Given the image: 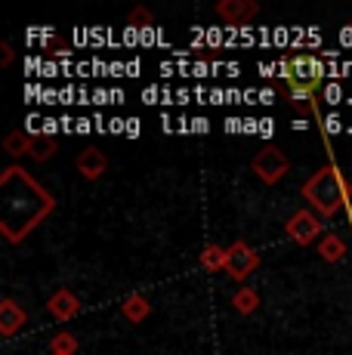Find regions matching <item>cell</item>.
I'll use <instances>...</instances> for the list:
<instances>
[{
    "instance_id": "obj_1",
    "label": "cell",
    "mask_w": 352,
    "mask_h": 355,
    "mask_svg": "<svg viewBox=\"0 0 352 355\" xmlns=\"http://www.w3.org/2000/svg\"><path fill=\"white\" fill-rule=\"evenodd\" d=\"M56 210V198L46 192L19 164L0 173V232L10 244H19Z\"/></svg>"
},
{
    "instance_id": "obj_2",
    "label": "cell",
    "mask_w": 352,
    "mask_h": 355,
    "mask_svg": "<svg viewBox=\"0 0 352 355\" xmlns=\"http://www.w3.org/2000/svg\"><path fill=\"white\" fill-rule=\"evenodd\" d=\"M279 78L290 90V105L300 112H315V93L324 78L322 59L313 53H288L279 62Z\"/></svg>"
},
{
    "instance_id": "obj_3",
    "label": "cell",
    "mask_w": 352,
    "mask_h": 355,
    "mask_svg": "<svg viewBox=\"0 0 352 355\" xmlns=\"http://www.w3.org/2000/svg\"><path fill=\"white\" fill-rule=\"evenodd\" d=\"M303 198L309 201V207L322 216H334L343 204H349V182L343 180V173L328 164V167L315 170L306 182H303Z\"/></svg>"
},
{
    "instance_id": "obj_4",
    "label": "cell",
    "mask_w": 352,
    "mask_h": 355,
    "mask_svg": "<svg viewBox=\"0 0 352 355\" xmlns=\"http://www.w3.org/2000/svg\"><path fill=\"white\" fill-rule=\"evenodd\" d=\"M250 170H254L266 186H275V182H281L284 173L290 170V161H288V155H284L279 146H266V148H260V152L254 155Z\"/></svg>"
},
{
    "instance_id": "obj_5",
    "label": "cell",
    "mask_w": 352,
    "mask_h": 355,
    "mask_svg": "<svg viewBox=\"0 0 352 355\" xmlns=\"http://www.w3.org/2000/svg\"><path fill=\"white\" fill-rule=\"evenodd\" d=\"M260 266V254L250 248L247 241H235L226 248V272L235 282H247V275H254Z\"/></svg>"
},
{
    "instance_id": "obj_6",
    "label": "cell",
    "mask_w": 352,
    "mask_h": 355,
    "mask_svg": "<svg viewBox=\"0 0 352 355\" xmlns=\"http://www.w3.org/2000/svg\"><path fill=\"white\" fill-rule=\"evenodd\" d=\"M284 232H288V238L297 244H313L315 238L322 235V220H318V214H313V210H297V214L288 216Z\"/></svg>"
},
{
    "instance_id": "obj_7",
    "label": "cell",
    "mask_w": 352,
    "mask_h": 355,
    "mask_svg": "<svg viewBox=\"0 0 352 355\" xmlns=\"http://www.w3.org/2000/svg\"><path fill=\"white\" fill-rule=\"evenodd\" d=\"M213 10H216V16H220L222 22H229V25H247L250 19L260 12V3H256V0H220Z\"/></svg>"
},
{
    "instance_id": "obj_8",
    "label": "cell",
    "mask_w": 352,
    "mask_h": 355,
    "mask_svg": "<svg viewBox=\"0 0 352 355\" xmlns=\"http://www.w3.org/2000/svg\"><path fill=\"white\" fill-rule=\"evenodd\" d=\"M25 322H28V312H25L16 300L12 297L0 300V337H6V340L16 337V334L25 327Z\"/></svg>"
},
{
    "instance_id": "obj_9",
    "label": "cell",
    "mask_w": 352,
    "mask_h": 355,
    "mask_svg": "<svg viewBox=\"0 0 352 355\" xmlns=\"http://www.w3.org/2000/svg\"><path fill=\"white\" fill-rule=\"evenodd\" d=\"M46 309H50V315L56 318V322H71V318L80 312V300L74 297V291L59 288V291L50 293V300H46Z\"/></svg>"
},
{
    "instance_id": "obj_10",
    "label": "cell",
    "mask_w": 352,
    "mask_h": 355,
    "mask_svg": "<svg viewBox=\"0 0 352 355\" xmlns=\"http://www.w3.org/2000/svg\"><path fill=\"white\" fill-rule=\"evenodd\" d=\"M74 167H78V173L84 176V180L96 182L108 170V158H105L103 148H84V152L78 155V161H74Z\"/></svg>"
},
{
    "instance_id": "obj_11",
    "label": "cell",
    "mask_w": 352,
    "mask_h": 355,
    "mask_svg": "<svg viewBox=\"0 0 352 355\" xmlns=\"http://www.w3.org/2000/svg\"><path fill=\"white\" fill-rule=\"evenodd\" d=\"M56 152H59V139H56V136H50V133H35V136H31L28 155H31L35 161L44 164V161H50Z\"/></svg>"
},
{
    "instance_id": "obj_12",
    "label": "cell",
    "mask_w": 352,
    "mask_h": 355,
    "mask_svg": "<svg viewBox=\"0 0 352 355\" xmlns=\"http://www.w3.org/2000/svg\"><path fill=\"white\" fill-rule=\"evenodd\" d=\"M315 250L324 263H340V259L346 257V241H343L340 235H334V232H328V235H322Z\"/></svg>"
},
{
    "instance_id": "obj_13",
    "label": "cell",
    "mask_w": 352,
    "mask_h": 355,
    "mask_svg": "<svg viewBox=\"0 0 352 355\" xmlns=\"http://www.w3.org/2000/svg\"><path fill=\"white\" fill-rule=\"evenodd\" d=\"M148 312H152V303H148V297H142V293H133V297H127L124 306H121V315H124L127 322H133V324L146 322Z\"/></svg>"
},
{
    "instance_id": "obj_14",
    "label": "cell",
    "mask_w": 352,
    "mask_h": 355,
    "mask_svg": "<svg viewBox=\"0 0 352 355\" xmlns=\"http://www.w3.org/2000/svg\"><path fill=\"white\" fill-rule=\"evenodd\" d=\"M198 263H201V269H207V272H222L226 269V250H222L220 244H207V248L201 250Z\"/></svg>"
},
{
    "instance_id": "obj_15",
    "label": "cell",
    "mask_w": 352,
    "mask_h": 355,
    "mask_svg": "<svg viewBox=\"0 0 352 355\" xmlns=\"http://www.w3.org/2000/svg\"><path fill=\"white\" fill-rule=\"evenodd\" d=\"M28 142H31V136H25L22 130H10L3 139V148L12 158H22V155H28Z\"/></svg>"
},
{
    "instance_id": "obj_16",
    "label": "cell",
    "mask_w": 352,
    "mask_h": 355,
    "mask_svg": "<svg viewBox=\"0 0 352 355\" xmlns=\"http://www.w3.org/2000/svg\"><path fill=\"white\" fill-rule=\"evenodd\" d=\"M232 306H235V312H241V315H250V312H256V306H260V293L254 288H241L232 297Z\"/></svg>"
},
{
    "instance_id": "obj_17",
    "label": "cell",
    "mask_w": 352,
    "mask_h": 355,
    "mask_svg": "<svg viewBox=\"0 0 352 355\" xmlns=\"http://www.w3.org/2000/svg\"><path fill=\"white\" fill-rule=\"evenodd\" d=\"M50 349H53V355H74L78 352V337L69 331H59L56 337L50 340Z\"/></svg>"
},
{
    "instance_id": "obj_18",
    "label": "cell",
    "mask_w": 352,
    "mask_h": 355,
    "mask_svg": "<svg viewBox=\"0 0 352 355\" xmlns=\"http://www.w3.org/2000/svg\"><path fill=\"white\" fill-rule=\"evenodd\" d=\"M155 22V16L146 10V6H137V10L127 16V25H152Z\"/></svg>"
},
{
    "instance_id": "obj_19",
    "label": "cell",
    "mask_w": 352,
    "mask_h": 355,
    "mask_svg": "<svg viewBox=\"0 0 352 355\" xmlns=\"http://www.w3.org/2000/svg\"><path fill=\"white\" fill-rule=\"evenodd\" d=\"M0 50H3V53H0V65H10V62H12V50H10V44H0Z\"/></svg>"
},
{
    "instance_id": "obj_20",
    "label": "cell",
    "mask_w": 352,
    "mask_h": 355,
    "mask_svg": "<svg viewBox=\"0 0 352 355\" xmlns=\"http://www.w3.org/2000/svg\"><path fill=\"white\" fill-rule=\"evenodd\" d=\"M50 355H53V352H50Z\"/></svg>"
}]
</instances>
